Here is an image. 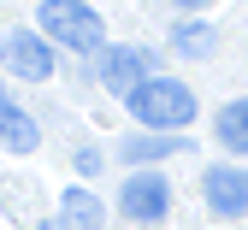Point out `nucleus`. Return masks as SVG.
<instances>
[{
    "instance_id": "nucleus-1",
    "label": "nucleus",
    "mask_w": 248,
    "mask_h": 230,
    "mask_svg": "<svg viewBox=\"0 0 248 230\" xmlns=\"http://www.w3.org/2000/svg\"><path fill=\"white\" fill-rule=\"evenodd\" d=\"M124 107H130V118H136L142 130L183 136V130H189V118H195V89H189V83H177V77H148Z\"/></svg>"
},
{
    "instance_id": "nucleus-2",
    "label": "nucleus",
    "mask_w": 248,
    "mask_h": 230,
    "mask_svg": "<svg viewBox=\"0 0 248 230\" xmlns=\"http://www.w3.org/2000/svg\"><path fill=\"white\" fill-rule=\"evenodd\" d=\"M36 24H42V36L53 47H71V53H89V59L107 47V24L89 0H42Z\"/></svg>"
},
{
    "instance_id": "nucleus-3",
    "label": "nucleus",
    "mask_w": 248,
    "mask_h": 230,
    "mask_svg": "<svg viewBox=\"0 0 248 230\" xmlns=\"http://www.w3.org/2000/svg\"><path fill=\"white\" fill-rule=\"evenodd\" d=\"M0 71L24 77V83H47L53 77V42L42 30H6L0 36Z\"/></svg>"
},
{
    "instance_id": "nucleus-4",
    "label": "nucleus",
    "mask_w": 248,
    "mask_h": 230,
    "mask_svg": "<svg viewBox=\"0 0 248 230\" xmlns=\"http://www.w3.org/2000/svg\"><path fill=\"white\" fill-rule=\"evenodd\" d=\"M142 71H154V47H136V42H124V47H101L95 53V77H101V89H112V94H130L148 83Z\"/></svg>"
},
{
    "instance_id": "nucleus-5",
    "label": "nucleus",
    "mask_w": 248,
    "mask_h": 230,
    "mask_svg": "<svg viewBox=\"0 0 248 230\" xmlns=\"http://www.w3.org/2000/svg\"><path fill=\"white\" fill-rule=\"evenodd\" d=\"M118 213L130 218V224H160L171 213V183L160 171H130L118 189Z\"/></svg>"
},
{
    "instance_id": "nucleus-6",
    "label": "nucleus",
    "mask_w": 248,
    "mask_h": 230,
    "mask_svg": "<svg viewBox=\"0 0 248 230\" xmlns=\"http://www.w3.org/2000/svg\"><path fill=\"white\" fill-rule=\"evenodd\" d=\"M201 201L213 218H242L248 213V166H207L201 171Z\"/></svg>"
},
{
    "instance_id": "nucleus-7",
    "label": "nucleus",
    "mask_w": 248,
    "mask_h": 230,
    "mask_svg": "<svg viewBox=\"0 0 248 230\" xmlns=\"http://www.w3.org/2000/svg\"><path fill=\"white\" fill-rule=\"evenodd\" d=\"M189 148V136H160V130H136V136H124L118 142V159L124 166H154V159H171V153H183Z\"/></svg>"
},
{
    "instance_id": "nucleus-8",
    "label": "nucleus",
    "mask_w": 248,
    "mask_h": 230,
    "mask_svg": "<svg viewBox=\"0 0 248 230\" xmlns=\"http://www.w3.org/2000/svg\"><path fill=\"white\" fill-rule=\"evenodd\" d=\"M36 142H42V124L30 118L18 101H6V107H0V148H12V153H30Z\"/></svg>"
},
{
    "instance_id": "nucleus-9",
    "label": "nucleus",
    "mask_w": 248,
    "mask_h": 230,
    "mask_svg": "<svg viewBox=\"0 0 248 230\" xmlns=\"http://www.w3.org/2000/svg\"><path fill=\"white\" fill-rule=\"evenodd\" d=\"M213 136H219L225 153H248V101H225L219 118H213Z\"/></svg>"
},
{
    "instance_id": "nucleus-10",
    "label": "nucleus",
    "mask_w": 248,
    "mask_h": 230,
    "mask_svg": "<svg viewBox=\"0 0 248 230\" xmlns=\"http://www.w3.org/2000/svg\"><path fill=\"white\" fill-rule=\"evenodd\" d=\"M59 218H65L71 230H101L107 224V207L89 189H65V195H59Z\"/></svg>"
},
{
    "instance_id": "nucleus-11",
    "label": "nucleus",
    "mask_w": 248,
    "mask_h": 230,
    "mask_svg": "<svg viewBox=\"0 0 248 230\" xmlns=\"http://www.w3.org/2000/svg\"><path fill=\"white\" fill-rule=\"evenodd\" d=\"M171 47H177V53H189V59H207L213 47H219V36H213V24L183 18V24H171Z\"/></svg>"
},
{
    "instance_id": "nucleus-12",
    "label": "nucleus",
    "mask_w": 248,
    "mask_h": 230,
    "mask_svg": "<svg viewBox=\"0 0 248 230\" xmlns=\"http://www.w3.org/2000/svg\"><path fill=\"white\" fill-rule=\"evenodd\" d=\"M71 171L77 177H101V148H77L71 153Z\"/></svg>"
},
{
    "instance_id": "nucleus-13",
    "label": "nucleus",
    "mask_w": 248,
    "mask_h": 230,
    "mask_svg": "<svg viewBox=\"0 0 248 230\" xmlns=\"http://www.w3.org/2000/svg\"><path fill=\"white\" fill-rule=\"evenodd\" d=\"M171 6H177V12H201L207 0H171Z\"/></svg>"
},
{
    "instance_id": "nucleus-14",
    "label": "nucleus",
    "mask_w": 248,
    "mask_h": 230,
    "mask_svg": "<svg viewBox=\"0 0 248 230\" xmlns=\"http://www.w3.org/2000/svg\"><path fill=\"white\" fill-rule=\"evenodd\" d=\"M42 230H71V224H65V218H59V213H53V218H42Z\"/></svg>"
},
{
    "instance_id": "nucleus-15",
    "label": "nucleus",
    "mask_w": 248,
    "mask_h": 230,
    "mask_svg": "<svg viewBox=\"0 0 248 230\" xmlns=\"http://www.w3.org/2000/svg\"><path fill=\"white\" fill-rule=\"evenodd\" d=\"M0 107H6V83H0Z\"/></svg>"
},
{
    "instance_id": "nucleus-16",
    "label": "nucleus",
    "mask_w": 248,
    "mask_h": 230,
    "mask_svg": "<svg viewBox=\"0 0 248 230\" xmlns=\"http://www.w3.org/2000/svg\"><path fill=\"white\" fill-rule=\"evenodd\" d=\"M89 6H95V0H89Z\"/></svg>"
}]
</instances>
